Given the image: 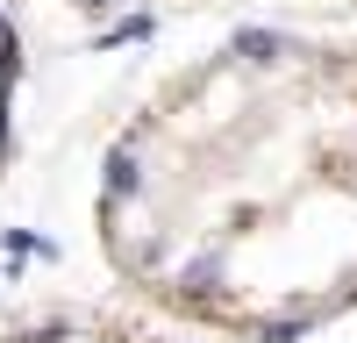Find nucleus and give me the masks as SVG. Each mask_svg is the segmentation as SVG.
Instances as JSON below:
<instances>
[{
  "label": "nucleus",
  "instance_id": "1",
  "mask_svg": "<svg viewBox=\"0 0 357 343\" xmlns=\"http://www.w3.org/2000/svg\"><path fill=\"white\" fill-rule=\"evenodd\" d=\"M93 250L151 314L301 343L357 314V43L236 29L114 129Z\"/></svg>",
  "mask_w": 357,
  "mask_h": 343
},
{
  "label": "nucleus",
  "instance_id": "2",
  "mask_svg": "<svg viewBox=\"0 0 357 343\" xmlns=\"http://www.w3.org/2000/svg\"><path fill=\"white\" fill-rule=\"evenodd\" d=\"M79 15H122V8H222V0H65ZM336 8H357V0H336Z\"/></svg>",
  "mask_w": 357,
  "mask_h": 343
},
{
  "label": "nucleus",
  "instance_id": "3",
  "mask_svg": "<svg viewBox=\"0 0 357 343\" xmlns=\"http://www.w3.org/2000/svg\"><path fill=\"white\" fill-rule=\"evenodd\" d=\"M8 86H15V43H8V22H0V143H8Z\"/></svg>",
  "mask_w": 357,
  "mask_h": 343
}]
</instances>
